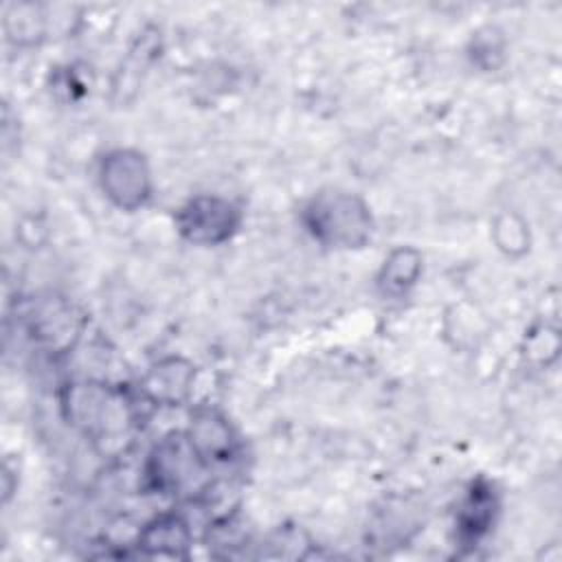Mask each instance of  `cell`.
<instances>
[{"mask_svg":"<svg viewBox=\"0 0 562 562\" xmlns=\"http://www.w3.org/2000/svg\"><path fill=\"white\" fill-rule=\"evenodd\" d=\"M307 233L329 248H362L373 233L367 202L347 191H321L301 213Z\"/></svg>","mask_w":562,"mask_h":562,"instance_id":"obj_1","label":"cell"},{"mask_svg":"<svg viewBox=\"0 0 562 562\" xmlns=\"http://www.w3.org/2000/svg\"><path fill=\"white\" fill-rule=\"evenodd\" d=\"M178 233L198 246H217L231 239L241 222L239 209L220 195H195L176 213Z\"/></svg>","mask_w":562,"mask_h":562,"instance_id":"obj_2","label":"cell"},{"mask_svg":"<svg viewBox=\"0 0 562 562\" xmlns=\"http://www.w3.org/2000/svg\"><path fill=\"white\" fill-rule=\"evenodd\" d=\"M101 189L123 211L140 209L151 195V173L143 154L114 149L103 156L99 171Z\"/></svg>","mask_w":562,"mask_h":562,"instance_id":"obj_3","label":"cell"},{"mask_svg":"<svg viewBox=\"0 0 562 562\" xmlns=\"http://www.w3.org/2000/svg\"><path fill=\"white\" fill-rule=\"evenodd\" d=\"M422 274V255L415 248H395L378 272V288L384 296H404Z\"/></svg>","mask_w":562,"mask_h":562,"instance_id":"obj_4","label":"cell"},{"mask_svg":"<svg viewBox=\"0 0 562 562\" xmlns=\"http://www.w3.org/2000/svg\"><path fill=\"white\" fill-rule=\"evenodd\" d=\"M140 544L147 549H154L156 553H173L178 555V549L189 544V529L182 520L176 516H165L154 520L140 536Z\"/></svg>","mask_w":562,"mask_h":562,"instance_id":"obj_5","label":"cell"},{"mask_svg":"<svg viewBox=\"0 0 562 562\" xmlns=\"http://www.w3.org/2000/svg\"><path fill=\"white\" fill-rule=\"evenodd\" d=\"M180 362L171 360L169 364H160L149 373V391L156 400L165 402H178L180 397L187 395L189 384H191V369L178 367Z\"/></svg>","mask_w":562,"mask_h":562,"instance_id":"obj_6","label":"cell"},{"mask_svg":"<svg viewBox=\"0 0 562 562\" xmlns=\"http://www.w3.org/2000/svg\"><path fill=\"white\" fill-rule=\"evenodd\" d=\"M494 237L501 250H505L507 255H516V252H525V246L529 244V235H527V226L525 222L514 215V213H503L496 217L494 222ZM529 248V246H527Z\"/></svg>","mask_w":562,"mask_h":562,"instance_id":"obj_7","label":"cell"}]
</instances>
